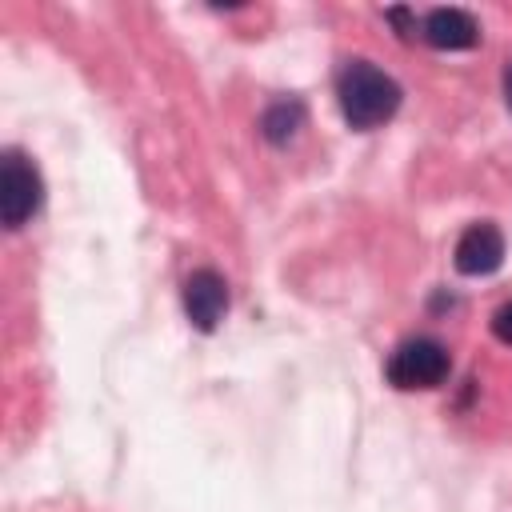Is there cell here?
Instances as JSON below:
<instances>
[{
    "label": "cell",
    "instance_id": "obj_4",
    "mask_svg": "<svg viewBox=\"0 0 512 512\" xmlns=\"http://www.w3.org/2000/svg\"><path fill=\"white\" fill-rule=\"evenodd\" d=\"M184 312L200 332H212L228 312V284L212 268H196L184 280Z\"/></svg>",
    "mask_w": 512,
    "mask_h": 512
},
{
    "label": "cell",
    "instance_id": "obj_6",
    "mask_svg": "<svg viewBox=\"0 0 512 512\" xmlns=\"http://www.w3.org/2000/svg\"><path fill=\"white\" fill-rule=\"evenodd\" d=\"M420 36L440 52H464L480 40V24L464 8H432L420 24Z\"/></svg>",
    "mask_w": 512,
    "mask_h": 512
},
{
    "label": "cell",
    "instance_id": "obj_3",
    "mask_svg": "<svg viewBox=\"0 0 512 512\" xmlns=\"http://www.w3.org/2000/svg\"><path fill=\"white\" fill-rule=\"evenodd\" d=\"M448 348L432 336H412L404 340L392 356H388V380L404 392H416V388H436L448 380Z\"/></svg>",
    "mask_w": 512,
    "mask_h": 512
},
{
    "label": "cell",
    "instance_id": "obj_7",
    "mask_svg": "<svg viewBox=\"0 0 512 512\" xmlns=\"http://www.w3.org/2000/svg\"><path fill=\"white\" fill-rule=\"evenodd\" d=\"M300 124H304V104L300 100H280L264 112V136L272 144H288L300 132Z\"/></svg>",
    "mask_w": 512,
    "mask_h": 512
},
{
    "label": "cell",
    "instance_id": "obj_2",
    "mask_svg": "<svg viewBox=\"0 0 512 512\" xmlns=\"http://www.w3.org/2000/svg\"><path fill=\"white\" fill-rule=\"evenodd\" d=\"M40 200H44V180L36 172V164L8 148L4 160H0V220L4 228H24L36 212H40Z\"/></svg>",
    "mask_w": 512,
    "mask_h": 512
},
{
    "label": "cell",
    "instance_id": "obj_9",
    "mask_svg": "<svg viewBox=\"0 0 512 512\" xmlns=\"http://www.w3.org/2000/svg\"><path fill=\"white\" fill-rule=\"evenodd\" d=\"M504 100H508V108H512V64H508V72H504Z\"/></svg>",
    "mask_w": 512,
    "mask_h": 512
},
{
    "label": "cell",
    "instance_id": "obj_8",
    "mask_svg": "<svg viewBox=\"0 0 512 512\" xmlns=\"http://www.w3.org/2000/svg\"><path fill=\"white\" fill-rule=\"evenodd\" d=\"M492 332H496V340L512 344V300L496 308V316H492Z\"/></svg>",
    "mask_w": 512,
    "mask_h": 512
},
{
    "label": "cell",
    "instance_id": "obj_5",
    "mask_svg": "<svg viewBox=\"0 0 512 512\" xmlns=\"http://www.w3.org/2000/svg\"><path fill=\"white\" fill-rule=\"evenodd\" d=\"M504 264V232L496 224H472L456 240V268L464 276H488Z\"/></svg>",
    "mask_w": 512,
    "mask_h": 512
},
{
    "label": "cell",
    "instance_id": "obj_1",
    "mask_svg": "<svg viewBox=\"0 0 512 512\" xmlns=\"http://www.w3.org/2000/svg\"><path fill=\"white\" fill-rule=\"evenodd\" d=\"M336 96H340L344 120H348L352 128H360V132L388 124V120L396 116V108H400V84H396L384 68H376V64H368V60H352V64L340 72Z\"/></svg>",
    "mask_w": 512,
    "mask_h": 512
}]
</instances>
